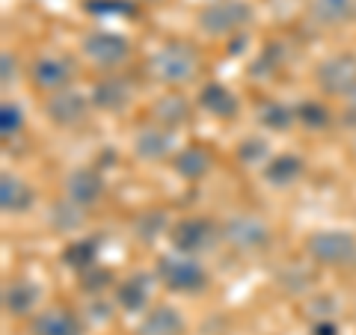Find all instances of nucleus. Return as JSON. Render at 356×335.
<instances>
[{
  "label": "nucleus",
  "instance_id": "22",
  "mask_svg": "<svg viewBox=\"0 0 356 335\" xmlns=\"http://www.w3.org/2000/svg\"><path fill=\"white\" fill-rule=\"evenodd\" d=\"M175 170H178V175H184V178H202L211 170V158H208V152L191 146V149H184L175 158Z\"/></svg>",
  "mask_w": 356,
  "mask_h": 335
},
{
  "label": "nucleus",
  "instance_id": "11",
  "mask_svg": "<svg viewBox=\"0 0 356 335\" xmlns=\"http://www.w3.org/2000/svg\"><path fill=\"white\" fill-rule=\"evenodd\" d=\"M48 116L57 125H77L86 116V101L77 92H57L48 101Z\"/></svg>",
  "mask_w": 356,
  "mask_h": 335
},
{
  "label": "nucleus",
  "instance_id": "20",
  "mask_svg": "<svg viewBox=\"0 0 356 335\" xmlns=\"http://www.w3.org/2000/svg\"><path fill=\"white\" fill-rule=\"evenodd\" d=\"M300 172H303V163H300V158H294V154H280V158H273L270 163H267L264 178L270 184H291Z\"/></svg>",
  "mask_w": 356,
  "mask_h": 335
},
{
  "label": "nucleus",
  "instance_id": "6",
  "mask_svg": "<svg viewBox=\"0 0 356 335\" xmlns=\"http://www.w3.org/2000/svg\"><path fill=\"white\" fill-rule=\"evenodd\" d=\"M226 240L238 250H261L270 240V231H267V226L259 217L241 214L226 222Z\"/></svg>",
  "mask_w": 356,
  "mask_h": 335
},
{
  "label": "nucleus",
  "instance_id": "27",
  "mask_svg": "<svg viewBox=\"0 0 356 335\" xmlns=\"http://www.w3.org/2000/svg\"><path fill=\"white\" fill-rule=\"evenodd\" d=\"M18 128H21V110L6 101L3 107H0V131L9 137V133H15Z\"/></svg>",
  "mask_w": 356,
  "mask_h": 335
},
{
  "label": "nucleus",
  "instance_id": "4",
  "mask_svg": "<svg viewBox=\"0 0 356 335\" xmlns=\"http://www.w3.org/2000/svg\"><path fill=\"white\" fill-rule=\"evenodd\" d=\"M318 83L330 95H353L356 92V57L341 54V57L327 60L318 69Z\"/></svg>",
  "mask_w": 356,
  "mask_h": 335
},
{
  "label": "nucleus",
  "instance_id": "13",
  "mask_svg": "<svg viewBox=\"0 0 356 335\" xmlns=\"http://www.w3.org/2000/svg\"><path fill=\"white\" fill-rule=\"evenodd\" d=\"M181 332H184V320L178 318V311L170 306L149 311L140 327V335H181Z\"/></svg>",
  "mask_w": 356,
  "mask_h": 335
},
{
  "label": "nucleus",
  "instance_id": "7",
  "mask_svg": "<svg viewBox=\"0 0 356 335\" xmlns=\"http://www.w3.org/2000/svg\"><path fill=\"white\" fill-rule=\"evenodd\" d=\"M214 243V222L193 217V220H181L172 229V247L181 252H199L208 250Z\"/></svg>",
  "mask_w": 356,
  "mask_h": 335
},
{
  "label": "nucleus",
  "instance_id": "10",
  "mask_svg": "<svg viewBox=\"0 0 356 335\" xmlns=\"http://www.w3.org/2000/svg\"><path fill=\"white\" fill-rule=\"evenodd\" d=\"M33 332L36 335H83V327L72 311L65 309H48L42 311L33 323Z\"/></svg>",
  "mask_w": 356,
  "mask_h": 335
},
{
  "label": "nucleus",
  "instance_id": "23",
  "mask_svg": "<svg viewBox=\"0 0 356 335\" xmlns=\"http://www.w3.org/2000/svg\"><path fill=\"white\" fill-rule=\"evenodd\" d=\"M95 255H98V240L89 238V240H77L72 243L69 250H65V264L69 267H77V270H86V267L95 264Z\"/></svg>",
  "mask_w": 356,
  "mask_h": 335
},
{
  "label": "nucleus",
  "instance_id": "3",
  "mask_svg": "<svg viewBox=\"0 0 356 335\" xmlns=\"http://www.w3.org/2000/svg\"><path fill=\"white\" fill-rule=\"evenodd\" d=\"M309 255L321 264H344L356 255V240L348 231H318L309 238Z\"/></svg>",
  "mask_w": 356,
  "mask_h": 335
},
{
  "label": "nucleus",
  "instance_id": "14",
  "mask_svg": "<svg viewBox=\"0 0 356 335\" xmlns=\"http://www.w3.org/2000/svg\"><path fill=\"white\" fill-rule=\"evenodd\" d=\"M199 104H202L208 113L220 116V119L238 113V98L232 95L222 83H208V86L202 89V95H199Z\"/></svg>",
  "mask_w": 356,
  "mask_h": 335
},
{
  "label": "nucleus",
  "instance_id": "19",
  "mask_svg": "<svg viewBox=\"0 0 356 335\" xmlns=\"http://www.w3.org/2000/svg\"><path fill=\"white\" fill-rule=\"evenodd\" d=\"M170 146H172V137L170 133H163V131H158V128H146L137 137V154L140 158H149V161L163 158V154L170 152Z\"/></svg>",
  "mask_w": 356,
  "mask_h": 335
},
{
  "label": "nucleus",
  "instance_id": "18",
  "mask_svg": "<svg viewBox=\"0 0 356 335\" xmlns=\"http://www.w3.org/2000/svg\"><path fill=\"white\" fill-rule=\"evenodd\" d=\"M149 285H152V279L146 273L128 279V282L119 288V303L125 306L128 311H140L143 306L149 303Z\"/></svg>",
  "mask_w": 356,
  "mask_h": 335
},
{
  "label": "nucleus",
  "instance_id": "17",
  "mask_svg": "<svg viewBox=\"0 0 356 335\" xmlns=\"http://www.w3.org/2000/svg\"><path fill=\"white\" fill-rule=\"evenodd\" d=\"M312 15L324 24H341L356 15L353 0H312Z\"/></svg>",
  "mask_w": 356,
  "mask_h": 335
},
{
  "label": "nucleus",
  "instance_id": "21",
  "mask_svg": "<svg viewBox=\"0 0 356 335\" xmlns=\"http://www.w3.org/2000/svg\"><path fill=\"white\" fill-rule=\"evenodd\" d=\"M33 81H36L39 86H48V89L63 86L65 81H69V65H65L63 60H54V57L39 60L36 65H33Z\"/></svg>",
  "mask_w": 356,
  "mask_h": 335
},
{
  "label": "nucleus",
  "instance_id": "28",
  "mask_svg": "<svg viewBox=\"0 0 356 335\" xmlns=\"http://www.w3.org/2000/svg\"><path fill=\"white\" fill-rule=\"evenodd\" d=\"M297 116H300V122H306L309 128H321L327 122V110L321 104H303L297 110Z\"/></svg>",
  "mask_w": 356,
  "mask_h": 335
},
{
  "label": "nucleus",
  "instance_id": "24",
  "mask_svg": "<svg viewBox=\"0 0 356 335\" xmlns=\"http://www.w3.org/2000/svg\"><path fill=\"white\" fill-rule=\"evenodd\" d=\"M154 116H158L161 122H166V125H181V122L187 119V104H184V98L166 95L163 101L154 107Z\"/></svg>",
  "mask_w": 356,
  "mask_h": 335
},
{
  "label": "nucleus",
  "instance_id": "1",
  "mask_svg": "<svg viewBox=\"0 0 356 335\" xmlns=\"http://www.w3.org/2000/svg\"><path fill=\"white\" fill-rule=\"evenodd\" d=\"M152 72L166 83H184L196 74V57L184 44H170L152 57Z\"/></svg>",
  "mask_w": 356,
  "mask_h": 335
},
{
  "label": "nucleus",
  "instance_id": "2",
  "mask_svg": "<svg viewBox=\"0 0 356 335\" xmlns=\"http://www.w3.org/2000/svg\"><path fill=\"white\" fill-rule=\"evenodd\" d=\"M250 6L241 3V0H220V3H211L202 9V15H199V24H202L205 33L211 36H222V33H232L243 27L250 21Z\"/></svg>",
  "mask_w": 356,
  "mask_h": 335
},
{
  "label": "nucleus",
  "instance_id": "8",
  "mask_svg": "<svg viewBox=\"0 0 356 335\" xmlns=\"http://www.w3.org/2000/svg\"><path fill=\"white\" fill-rule=\"evenodd\" d=\"M83 51L89 54V60H95L98 65H119L122 60L128 57V42L116 36V33H92V36H86L83 42Z\"/></svg>",
  "mask_w": 356,
  "mask_h": 335
},
{
  "label": "nucleus",
  "instance_id": "5",
  "mask_svg": "<svg viewBox=\"0 0 356 335\" xmlns=\"http://www.w3.org/2000/svg\"><path fill=\"white\" fill-rule=\"evenodd\" d=\"M161 276L163 282L172 288V291H181V294H191L205 288V270L191 259H163L161 261Z\"/></svg>",
  "mask_w": 356,
  "mask_h": 335
},
{
  "label": "nucleus",
  "instance_id": "26",
  "mask_svg": "<svg viewBox=\"0 0 356 335\" xmlns=\"http://www.w3.org/2000/svg\"><path fill=\"white\" fill-rule=\"evenodd\" d=\"M89 13H95V15H110V13H122V15H128L134 13V3H125V0H89L86 3Z\"/></svg>",
  "mask_w": 356,
  "mask_h": 335
},
{
  "label": "nucleus",
  "instance_id": "31",
  "mask_svg": "<svg viewBox=\"0 0 356 335\" xmlns=\"http://www.w3.org/2000/svg\"><path fill=\"white\" fill-rule=\"evenodd\" d=\"M9 81H15V63L9 54H3V83H9Z\"/></svg>",
  "mask_w": 356,
  "mask_h": 335
},
{
  "label": "nucleus",
  "instance_id": "15",
  "mask_svg": "<svg viewBox=\"0 0 356 335\" xmlns=\"http://www.w3.org/2000/svg\"><path fill=\"white\" fill-rule=\"evenodd\" d=\"M128 98H131L128 83L116 81V77H107V81H102L95 86V92H92V101L102 110H122L128 104Z\"/></svg>",
  "mask_w": 356,
  "mask_h": 335
},
{
  "label": "nucleus",
  "instance_id": "25",
  "mask_svg": "<svg viewBox=\"0 0 356 335\" xmlns=\"http://www.w3.org/2000/svg\"><path fill=\"white\" fill-rule=\"evenodd\" d=\"M261 122L267 128H273V131H285L294 122V113L288 107H282V104H264L261 107Z\"/></svg>",
  "mask_w": 356,
  "mask_h": 335
},
{
  "label": "nucleus",
  "instance_id": "29",
  "mask_svg": "<svg viewBox=\"0 0 356 335\" xmlns=\"http://www.w3.org/2000/svg\"><path fill=\"white\" fill-rule=\"evenodd\" d=\"M81 205L72 202V205H57L54 208V214H63V220H57L54 226H60V229H74V226H81V211H77Z\"/></svg>",
  "mask_w": 356,
  "mask_h": 335
},
{
  "label": "nucleus",
  "instance_id": "12",
  "mask_svg": "<svg viewBox=\"0 0 356 335\" xmlns=\"http://www.w3.org/2000/svg\"><path fill=\"white\" fill-rule=\"evenodd\" d=\"M0 205H3V211L21 214L33 205V190L18 175H3L0 178Z\"/></svg>",
  "mask_w": 356,
  "mask_h": 335
},
{
  "label": "nucleus",
  "instance_id": "30",
  "mask_svg": "<svg viewBox=\"0 0 356 335\" xmlns=\"http://www.w3.org/2000/svg\"><path fill=\"white\" fill-rule=\"evenodd\" d=\"M259 154H264V142L261 140H247V142H243V149H241L243 161H255Z\"/></svg>",
  "mask_w": 356,
  "mask_h": 335
},
{
  "label": "nucleus",
  "instance_id": "9",
  "mask_svg": "<svg viewBox=\"0 0 356 335\" xmlns=\"http://www.w3.org/2000/svg\"><path fill=\"white\" fill-rule=\"evenodd\" d=\"M65 190H69V199L77 205H92L102 199L104 193V181L95 170H74L65 181Z\"/></svg>",
  "mask_w": 356,
  "mask_h": 335
},
{
  "label": "nucleus",
  "instance_id": "16",
  "mask_svg": "<svg viewBox=\"0 0 356 335\" xmlns=\"http://www.w3.org/2000/svg\"><path fill=\"white\" fill-rule=\"evenodd\" d=\"M36 300H39V285H33V282H13L3 291V306L13 315H27L36 306Z\"/></svg>",
  "mask_w": 356,
  "mask_h": 335
}]
</instances>
